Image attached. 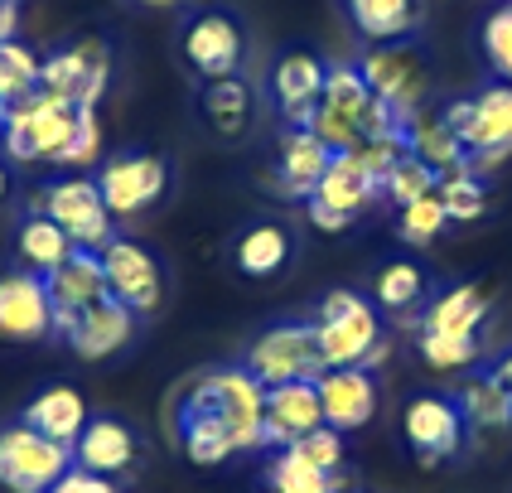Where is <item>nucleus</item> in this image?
Listing matches in <instances>:
<instances>
[{
  "label": "nucleus",
  "mask_w": 512,
  "mask_h": 493,
  "mask_svg": "<svg viewBox=\"0 0 512 493\" xmlns=\"http://www.w3.org/2000/svg\"><path fill=\"white\" fill-rule=\"evenodd\" d=\"M34 208L49 213L58 228L73 237V247H83V252H102V247L116 237L112 213H107L102 189H97L92 174H58V179H49V184L39 189Z\"/></svg>",
  "instance_id": "7"
},
{
  "label": "nucleus",
  "mask_w": 512,
  "mask_h": 493,
  "mask_svg": "<svg viewBox=\"0 0 512 493\" xmlns=\"http://www.w3.org/2000/svg\"><path fill=\"white\" fill-rule=\"evenodd\" d=\"M0 141H5V102H0Z\"/></svg>",
  "instance_id": "46"
},
{
  "label": "nucleus",
  "mask_w": 512,
  "mask_h": 493,
  "mask_svg": "<svg viewBox=\"0 0 512 493\" xmlns=\"http://www.w3.org/2000/svg\"><path fill=\"white\" fill-rule=\"evenodd\" d=\"M10 5H15V0H10Z\"/></svg>",
  "instance_id": "48"
},
{
  "label": "nucleus",
  "mask_w": 512,
  "mask_h": 493,
  "mask_svg": "<svg viewBox=\"0 0 512 493\" xmlns=\"http://www.w3.org/2000/svg\"><path fill=\"white\" fill-rule=\"evenodd\" d=\"M49 493H121V489H116V479H107V474H92L83 464H73V469H63V479Z\"/></svg>",
  "instance_id": "42"
},
{
  "label": "nucleus",
  "mask_w": 512,
  "mask_h": 493,
  "mask_svg": "<svg viewBox=\"0 0 512 493\" xmlns=\"http://www.w3.org/2000/svg\"><path fill=\"white\" fill-rule=\"evenodd\" d=\"M136 310H126L116 295H102V300H92L87 310L68 319V324H58V334L68 339L73 353H83V358H112L121 348L136 339Z\"/></svg>",
  "instance_id": "17"
},
{
  "label": "nucleus",
  "mask_w": 512,
  "mask_h": 493,
  "mask_svg": "<svg viewBox=\"0 0 512 493\" xmlns=\"http://www.w3.org/2000/svg\"><path fill=\"white\" fill-rule=\"evenodd\" d=\"M334 165V150L314 136L310 126H285L276 141V179L290 199H310L314 184Z\"/></svg>",
  "instance_id": "21"
},
{
  "label": "nucleus",
  "mask_w": 512,
  "mask_h": 493,
  "mask_svg": "<svg viewBox=\"0 0 512 493\" xmlns=\"http://www.w3.org/2000/svg\"><path fill=\"white\" fill-rule=\"evenodd\" d=\"M445 228H450V213H445L440 194H426V199L397 208V232L401 242H411V247H430Z\"/></svg>",
  "instance_id": "39"
},
{
  "label": "nucleus",
  "mask_w": 512,
  "mask_h": 493,
  "mask_svg": "<svg viewBox=\"0 0 512 493\" xmlns=\"http://www.w3.org/2000/svg\"><path fill=\"white\" fill-rule=\"evenodd\" d=\"M363 44H401L421 29V0H343Z\"/></svg>",
  "instance_id": "24"
},
{
  "label": "nucleus",
  "mask_w": 512,
  "mask_h": 493,
  "mask_svg": "<svg viewBox=\"0 0 512 493\" xmlns=\"http://www.w3.org/2000/svg\"><path fill=\"white\" fill-rule=\"evenodd\" d=\"M368 203H377V179L353 150H343L324 170V179L314 184V194L305 199V213L319 232H343L368 213Z\"/></svg>",
  "instance_id": "9"
},
{
  "label": "nucleus",
  "mask_w": 512,
  "mask_h": 493,
  "mask_svg": "<svg viewBox=\"0 0 512 493\" xmlns=\"http://www.w3.org/2000/svg\"><path fill=\"white\" fill-rule=\"evenodd\" d=\"M20 421H25V426H34L39 435H49V440L73 445L92 416H87V402H83V392H78V387H63V382H54V387H44V392L25 406V416H20Z\"/></svg>",
  "instance_id": "25"
},
{
  "label": "nucleus",
  "mask_w": 512,
  "mask_h": 493,
  "mask_svg": "<svg viewBox=\"0 0 512 493\" xmlns=\"http://www.w3.org/2000/svg\"><path fill=\"white\" fill-rule=\"evenodd\" d=\"M73 464H83L92 474H126L131 464H136V435L126 421H116V416H92L83 426V435L73 440Z\"/></svg>",
  "instance_id": "22"
},
{
  "label": "nucleus",
  "mask_w": 512,
  "mask_h": 493,
  "mask_svg": "<svg viewBox=\"0 0 512 493\" xmlns=\"http://www.w3.org/2000/svg\"><path fill=\"white\" fill-rule=\"evenodd\" d=\"M295 450H300L314 469H324V474H339L343 469V435L334 431V426H319V431H310L305 440H295Z\"/></svg>",
  "instance_id": "41"
},
{
  "label": "nucleus",
  "mask_w": 512,
  "mask_h": 493,
  "mask_svg": "<svg viewBox=\"0 0 512 493\" xmlns=\"http://www.w3.org/2000/svg\"><path fill=\"white\" fill-rule=\"evenodd\" d=\"M493 377H498V382L508 387V397H512V348L503 353V358H498V363H493Z\"/></svg>",
  "instance_id": "44"
},
{
  "label": "nucleus",
  "mask_w": 512,
  "mask_h": 493,
  "mask_svg": "<svg viewBox=\"0 0 512 493\" xmlns=\"http://www.w3.org/2000/svg\"><path fill=\"white\" fill-rule=\"evenodd\" d=\"M63 469H73V445L49 440V435H39L25 421L0 431V489L49 493L63 479Z\"/></svg>",
  "instance_id": "8"
},
{
  "label": "nucleus",
  "mask_w": 512,
  "mask_h": 493,
  "mask_svg": "<svg viewBox=\"0 0 512 493\" xmlns=\"http://www.w3.org/2000/svg\"><path fill=\"white\" fill-rule=\"evenodd\" d=\"M464 431L469 426L459 416L455 397H445V392H421L401 411V435H406V445L416 450L421 464H440V460H450V455H459Z\"/></svg>",
  "instance_id": "15"
},
{
  "label": "nucleus",
  "mask_w": 512,
  "mask_h": 493,
  "mask_svg": "<svg viewBox=\"0 0 512 493\" xmlns=\"http://www.w3.org/2000/svg\"><path fill=\"white\" fill-rule=\"evenodd\" d=\"M353 63H358L363 83L372 87V97H377V102H387L397 116L411 121L416 112H426L430 63H426V54H421L411 39H401V44H368Z\"/></svg>",
  "instance_id": "5"
},
{
  "label": "nucleus",
  "mask_w": 512,
  "mask_h": 493,
  "mask_svg": "<svg viewBox=\"0 0 512 493\" xmlns=\"http://www.w3.org/2000/svg\"><path fill=\"white\" fill-rule=\"evenodd\" d=\"M232 261H237V271L242 276H276L285 261H290V232L281 223H252V228L237 237V247H232Z\"/></svg>",
  "instance_id": "31"
},
{
  "label": "nucleus",
  "mask_w": 512,
  "mask_h": 493,
  "mask_svg": "<svg viewBox=\"0 0 512 493\" xmlns=\"http://www.w3.org/2000/svg\"><path fill=\"white\" fill-rule=\"evenodd\" d=\"M73 126H78V107L68 97H58V92L34 87L25 97L5 102V141H0V150L15 165H39V160L54 165L68 136H73Z\"/></svg>",
  "instance_id": "2"
},
{
  "label": "nucleus",
  "mask_w": 512,
  "mask_h": 493,
  "mask_svg": "<svg viewBox=\"0 0 512 493\" xmlns=\"http://www.w3.org/2000/svg\"><path fill=\"white\" fill-rule=\"evenodd\" d=\"M189 411H208L232 431L237 450H261V411H266V387L247 368H213L203 373L189 397Z\"/></svg>",
  "instance_id": "3"
},
{
  "label": "nucleus",
  "mask_w": 512,
  "mask_h": 493,
  "mask_svg": "<svg viewBox=\"0 0 512 493\" xmlns=\"http://www.w3.org/2000/svg\"><path fill=\"white\" fill-rule=\"evenodd\" d=\"M488 290L479 281H464V286L440 290L421 315V329H435V334H479V324L488 315Z\"/></svg>",
  "instance_id": "26"
},
{
  "label": "nucleus",
  "mask_w": 512,
  "mask_h": 493,
  "mask_svg": "<svg viewBox=\"0 0 512 493\" xmlns=\"http://www.w3.org/2000/svg\"><path fill=\"white\" fill-rule=\"evenodd\" d=\"M39 63H44V58L34 54L29 44L5 39V44H0V102H15V97L34 92V87H39Z\"/></svg>",
  "instance_id": "38"
},
{
  "label": "nucleus",
  "mask_w": 512,
  "mask_h": 493,
  "mask_svg": "<svg viewBox=\"0 0 512 493\" xmlns=\"http://www.w3.org/2000/svg\"><path fill=\"white\" fill-rule=\"evenodd\" d=\"M324 78H329V63L310 49H285L271 63V102L285 116V126H305L310 112L324 97Z\"/></svg>",
  "instance_id": "18"
},
{
  "label": "nucleus",
  "mask_w": 512,
  "mask_h": 493,
  "mask_svg": "<svg viewBox=\"0 0 512 493\" xmlns=\"http://www.w3.org/2000/svg\"><path fill=\"white\" fill-rule=\"evenodd\" d=\"M314 334H319L324 368H363L372 344L382 339V315L358 290H329L314 305Z\"/></svg>",
  "instance_id": "4"
},
{
  "label": "nucleus",
  "mask_w": 512,
  "mask_h": 493,
  "mask_svg": "<svg viewBox=\"0 0 512 493\" xmlns=\"http://www.w3.org/2000/svg\"><path fill=\"white\" fill-rule=\"evenodd\" d=\"M15 29H20V10H15L10 0H0V44L15 39Z\"/></svg>",
  "instance_id": "43"
},
{
  "label": "nucleus",
  "mask_w": 512,
  "mask_h": 493,
  "mask_svg": "<svg viewBox=\"0 0 512 493\" xmlns=\"http://www.w3.org/2000/svg\"><path fill=\"white\" fill-rule=\"evenodd\" d=\"M97 189L112 218H131L150 203H160V194L170 189V165L150 150H116L97 170Z\"/></svg>",
  "instance_id": "11"
},
{
  "label": "nucleus",
  "mask_w": 512,
  "mask_h": 493,
  "mask_svg": "<svg viewBox=\"0 0 512 493\" xmlns=\"http://www.w3.org/2000/svg\"><path fill=\"white\" fill-rule=\"evenodd\" d=\"M15 252H20V266H25V271H34V276H49L58 261L73 252V237L58 228L49 213L29 208L25 223L15 228Z\"/></svg>",
  "instance_id": "28"
},
{
  "label": "nucleus",
  "mask_w": 512,
  "mask_h": 493,
  "mask_svg": "<svg viewBox=\"0 0 512 493\" xmlns=\"http://www.w3.org/2000/svg\"><path fill=\"white\" fill-rule=\"evenodd\" d=\"M179 445H184V455L194 464H203V469H218V464H228L232 455H242L232 431L218 416L189 411V406H179Z\"/></svg>",
  "instance_id": "30"
},
{
  "label": "nucleus",
  "mask_w": 512,
  "mask_h": 493,
  "mask_svg": "<svg viewBox=\"0 0 512 493\" xmlns=\"http://www.w3.org/2000/svg\"><path fill=\"white\" fill-rule=\"evenodd\" d=\"M479 58L498 83H512V0H498L479 20Z\"/></svg>",
  "instance_id": "36"
},
{
  "label": "nucleus",
  "mask_w": 512,
  "mask_h": 493,
  "mask_svg": "<svg viewBox=\"0 0 512 493\" xmlns=\"http://www.w3.org/2000/svg\"><path fill=\"white\" fill-rule=\"evenodd\" d=\"M141 5H179V0H141Z\"/></svg>",
  "instance_id": "47"
},
{
  "label": "nucleus",
  "mask_w": 512,
  "mask_h": 493,
  "mask_svg": "<svg viewBox=\"0 0 512 493\" xmlns=\"http://www.w3.org/2000/svg\"><path fill=\"white\" fill-rule=\"evenodd\" d=\"M445 126L459 136L464 145V170L469 174H488L498 170L503 160L512 155V83H493L474 97H459L445 107Z\"/></svg>",
  "instance_id": "1"
},
{
  "label": "nucleus",
  "mask_w": 512,
  "mask_h": 493,
  "mask_svg": "<svg viewBox=\"0 0 512 493\" xmlns=\"http://www.w3.org/2000/svg\"><path fill=\"white\" fill-rule=\"evenodd\" d=\"M319 387V406H324V426L339 435L363 431L377 416V377L368 368H324L314 377Z\"/></svg>",
  "instance_id": "19"
},
{
  "label": "nucleus",
  "mask_w": 512,
  "mask_h": 493,
  "mask_svg": "<svg viewBox=\"0 0 512 493\" xmlns=\"http://www.w3.org/2000/svg\"><path fill=\"white\" fill-rule=\"evenodd\" d=\"M179 54L203 83L208 78H228V73H242L247 34H242L232 10H194L184 20V29H179Z\"/></svg>",
  "instance_id": "10"
},
{
  "label": "nucleus",
  "mask_w": 512,
  "mask_h": 493,
  "mask_svg": "<svg viewBox=\"0 0 512 493\" xmlns=\"http://www.w3.org/2000/svg\"><path fill=\"white\" fill-rule=\"evenodd\" d=\"M247 373L261 387H281V382H300V377L324 373V353H319V334L314 319H281L271 329H261L247 348Z\"/></svg>",
  "instance_id": "6"
},
{
  "label": "nucleus",
  "mask_w": 512,
  "mask_h": 493,
  "mask_svg": "<svg viewBox=\"0 0 512 493\" xmlns=\"http://www.w3.org/2000/svg\"><path fill=\"white\" fill-rule=\"evenodd\" d=\"M435 184H440V174L430 170L426 160H416L411 150H401L397 165L382 174V184H377V199H387L392 208H406V203L435 194Z\"/></svg>",
  "instance_id": "34"
},
{
  "label": "nucleus",
  "mask_w": 512,
  "mask_h": 493,
  "mask_svg": "<svg viewBox=\"0 0 512 493\" xmlns=\"http://www.w3.org/2000/svg\"><path fill=\"white\" fill-rule=\"evenodd\" d=\"M406 150H411L416 160H426L440 179H445V174H455V170H464V160H469V155H464V145H459V136L445 126V116H440V112H435V116H430V112L411 116Z\"/></svg>",
  "instance_id": "29"
},
{
  "label": "nucleus",
  "mask_w": 512,
  "mask_h": 493,
  "mask_svg": "<svg viewBox=\"0 0 512 493\" xmlns=\"http://www.w3.org/2000/svg\"><path fill=\"white\" fill-rule=\"evenodd\" d=\"M44 286H49V300H54V334H58V324H68L78 310H87L92 300L107 295L102 257H97V252H83V247H73V252L44 276Z\"/></svg>",
  "instance_id": "20"
},
{
  "label": "nucleus",
  "mask_w": 512,
  "mask_h": 493,
  "mask_svg": "<svg viewBox=\"0 0 512 493\" xmlns=\"http://www.w3.org/2000/svg\"><path fill=\"white\" fill-rule=\"evenodd\" d=\"M324 426V406H319V387L314 377L300 382H281V387H266V411H261V445L285 450L295 440H305L310 431Z\"/></svg>",
  "instance_id": "16"
},
{
  "label": "nucleus",
  "mask_w": 512,
  "mask_h": 493,
  "mask_svg": "<svg viewBox=\"0 0 512 493\" xmlns=\"http://www.w3.org/2000/svg\"><path fill=\"white\" fill-rule=\"evenodd\" d=\"M97 160H102V121H97V107H78V126H73V136H68V145H63V155H58L54 165L58 170H87Z\"/></svg>",
  "instance_id": "40"
},
{
  "label": "nucleus",
  "mask_w": 512,
  "mask_h": 493,
  "mask_svg": "<svg viewBox=\"0 0 512 493\" xmlns=\"http://www.w3.org/2000/svg\"><path fill=\"white\" fill-rule=\"evenodd\" d=\"M97 257H102V271H107V295H116L136 315L160 310V300H165V266H160V257L150 247H141L136 237H112Z\"/></svg>",
  "instance_id": "12"
},
{
  "label": "nucleus",
  "mask_w": 512,
  "mask_h": 493,
  "mask_svg": "<svg viewBox=\"0 0 512 493\" xmlns=\"http://www.w3.org/2000/svg\"><path fill=\"white\" fill-rule=\"evenodd\" d=\"M252 112H256V97L242 73H228V78H208L199 87V116L208 121L213 136L223 141H242L252 131Z\"/></svg>",
  "instance_id": "23"
},
{
  "label": "nucleus",
  "mask_w": 512,
  "mask_h": 493,
  "mask_svg": "<svg viewBox=\"0 0 512 493\" xmlns=\"http://www.w3.org/2000/svg\"><path fill=\"white\" fill-rule=\"evenodd\" d=\"M416 348H421V358L430 368H440V373H469L484 358V339L479 334H435V329H421Z\"/></svg>",
  "instance_id": "35"
},
{
  "label": "nucleus",
  "mask_w": 512,
  "mask_h": 493,
  "mask_svg": "<svg viewBox=\"0 0 512 493\" xmlns=\"http://www.w3.org/2000/svg\"><path fill=\"white\" fill-rule=\"evenodd\" d=\"M455 406H459V416H464V426H479V431H508L512 426V397L493 373L464 377L455 392Z\"/></svg>",
  "instance_id": "27"
},
{
  "label": "nucleus",
  "mask_w": 512,
  "mask_h": 493,
  "mask_svg": "<svg viewBox=\"0 0 512 493\" xmlns=\"http://www.w3.org/2000/svg\"><path fill=\"white\" fill-rule=\"evenodd\" d=\"M10 189H15V184H10V170H5V165H0V203L10 199Z\"/></svg>",
  "instance_id": "45"
},
{
  "label": "nucleus",
  "mask_w": 512,
  "mask_h": 493,
  "mask_svg": "<svg viewBox=\"0 0 512 493\" xmlns=\"http://www.w3.org/2000/svg\"><path fill=\"white\" fill-rule=\"evenodd\" d=\"M435 194H440V203H445L450 223H479V218L488 213V184H484V174H469V170L445 174V179L435 184Z\"/></svg>",
  "instance_id": "37"
},
{
  "label": "nucleus",
  "mask_w": 512,
  "mask_h": 493,
  "mask_svg": "<svg viewBox=\"0 0 512 493\" xmlns=\"http://www.w3.org/2000/svg\"><path fill=\"white\" fill-rule=\"evenodd\" d=\"M266 493H339V474L314 469L295 445H285L266 464Z\"/></svg>",
  "instance_id": "33"
},
{
  "label": "nucleus",
  "mask_w": 512,
  "mask_h": 493,
  "mask_svg": "<svg viewBox=\"0 0 512 493\" xmlns=\"http://www.w3.org/2000/svg\"><path fill=\"white\" fill-rule=\"evenodd\" d=\"M54 334V300L44 276L5 271L0 276V344H44Z\"/></svg>",
  "instance_id": "14"
},
{
  "label": "nucleus",
  "mask_w": 512,
  "mask_h": 493,
  "mask_svg": "<svg viewBox=\"0 0 512 493\" xmlns=\"http://www.w3.org/2000/svg\"><path fill=\"white\" fill-rule=\"evenodd\" d=\"M112 83V54L102 39H83V44H68L39 63V87L68 97L73 107H97L102 92Z\"/></svg>",
  "instance_id": "13"
},
{
  "label": "nucleus",
  "mask_w": 512,
  "mask_h": 493,
  "mask_svg": "<svg viewBox=\"0 0 512 493\" xmlns=\"http://www.w3.org/2000/svg\"><path fill=\"white\" fill-rule=\"evenodd\" d=\"M430 290V276L421 261L401 257V261H387L382 271H377V281H372V300H377V310H392V315H401V310H411V305H421Z\"/></svg>",
  "instance_id": "32"
}]
</instances>
